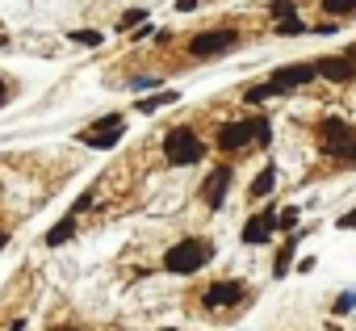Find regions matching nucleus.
<instances>
[{"label":"nucleus","instance_id":"obj_1","mask_svg":"<svg viewBox=\"0 0 356 331\" xmlns=\"http://www.w3.org/2000/svg\"><path fill=\"white\" fill-rule=\"evenodd\" d=\"M210 260H214V248H210L206 239H181V243H172V248H168L163 268L176 273V277H189V273L206 268Z\"/></svg>","mask_w":356,"mask_h":331},{"label":"nucleus","instance_id":"obj_2","mask_svg":"<svg viewBox=\"0 0 356 331\" xmlns=\"http://www.w3.org/2000/svg\"><path fill=\"white\" fill-rule=\"evenodd\" d=\"M163 155H168L172 168H189V163H202L206 159V143L189 126H172L163 134Z\"/></svg>","mask_w":356,"mask_h":331},{"label":"nucleus","instance_id":"obj_3","mask_svg":"<svg viewBox=\"0 0 356 331\" xmlns=\"http://www.w3.org/2000/svg\"><path fill=\"white\" fill-rule=\"evenodd\" d=\"M239 47V34L235 30H202L189 38V55L193 59H214V55H227Z\"/></svg>","mask_w":356,"mask_h":331},{"label":"nucleus","instance_id":"obj_4","mask_svg":"<svg viewBox=\"0 0 356 331\" xmlns=\"http://www.w3.org/2000/svg\"><path fill=\"white\" fill-rule=\"evenodd\" d=\"M122 134H126V118H122V113H109V118L92 122L88 130H80V143H84V147H101V151H109V147L122 143Z\"/></svg>","mask_w":356,"mask_h":331},{"label":"nucleus","instance_id":"obj_5","mask_svg":"<svg viewBox=\"0 0 356 331\" xmlns=\"http://www.w3.org/2000/svg\"><path fill=\"white\" fill-rule=\"evenodd\" d=\"M352 143H356V130H352L343 118H327V122L318 126V147H323L327 155H339V159H343Z\"/></svg>","mask_w":356,"mask_h":331},{"label":"nucleus","instance_id":"obj_6","mask_svg":"<svg viewBox=\"0 0 356 331\" xmlns=\"http://www.w3.org/2000/svg\"><path fill=\"white\" fill-rule=\"evenodd\" d=\"M260 118H243V122H222L218 126V147L222 151H243L248 143H256Z\"/></svg>","mask_w":356,"mask_h":331},{"label":"nucleus","instance_id":"obj_7","mask_svg":"<svg viewBox=\"0 0 356 331\" xmlns=\"http://www.w3.org/2000/svg\"><path fill=\"white\" fill-rule=\"evenodd\" d=\"M231 181H235V163H218V168L202 181V197H206V206H210V210H218V206L227 202Z\"/></svg>","mask_w":356,"mask_h":331},{"label":"nucleus","instance_id":"obj_8","mask_svg":"<svg viewBox=\"0 0 356 331\" xmlns=\"http://www.w3.org/2000/svg\"><path fill=\"white\" fill-rule=\"evenodd\" d=\"M277 235V210L268 206V210H260V214H252L248 223H243V243L248 248H260V243H268Z\"/></svg>","mask_w":356,"mask_h":331},{"label":"nucleus","instance_id":"obj_9","mask_svg":"<svg viewBox=\"0 0 356 331\" xmlns=\"http://www.w3.org/2000/svg\"><path fill=\"white\" fill-rule=\"evenodd\" d=\"M314 76H323L331 84H348V80H356V63L348 55H323V59H314Z\"/></svg>","mask_w":356,"mask_h":331},{"label":"nucleus","instance_id":"obj_10","mask_svg":"<svg viewBox=\"0 0 356 331\" xmlns=\"http://www.w3.org/2000/svg\"><path fill=\"white\" fill-rule=\"evenodd\" d=\"M310 80H314V59H310V63H289V67H277V72L268 76V84H273L277 92L302 88V84H310Z\"/></svg>","mask_w":356,"mask_h":331},{"label":"nucleus","instance_id":"obj_11","mask_svg":"<svg viewBox=\"0 0 356 331\" xmlns=\"http://www.w3.org/2000/svg\"><path fill=\"white\" fill-rule=\"evenodd\" d=\"M243 281H214L206 293H202V302L210 306V310H227V306H239L243 302Z\"/></svg>","mask_w":356,"mask_h":331},{"label":"nucleus","instance_id":"obj_12","mask_svg":"<svg viewBox=\"0 0 356 331\" xmlns=\"http://www.w3.org/2000/svg\"><path fill=\"white\" fill-rule=\"evenodd\" d=\"M273 189H277V168L268 163V168H260V177L248 185V197H252V202H260V197H268Z\"/></svg>","mask_w":356,"mask_h":331},{"label":"nucleus","instance_id":"obj_13","mask_svg":"<svg viewBox=\"0 0 356 331\" xmlns=\"http://www.w3.org/2000/svg\"><path fill=\"white\" fill-rule=\"evenodd\" d=\"M172 101H181V92H176V88H159L155 97H143V101H138V113H155V109H163V105H172Z\"/></svg>","mask_w":356,"mask_h":331},{"label":"nucleus","instance_id":"obj_14","mask_svg":"<svg viewBox=\"0 0 356 331\" xmlns=\"http://www.w3.org/2000/svg\"><path fill=\"white\" fill-rule=\"evenodd\" d=\"M72 235H76V218L67 214V218H59V223L47 231V248H59V243H67Z\"/></svg>","mask_w":356,"mask_h":331},{"label":"nucleus","instance_id":"obj_15","mask_svg":"<svg viewBox=\"0 0 356 331\" xmlns=\"http://www.w3.org/2000/svg\"><path fill=\"white\" fill-rule=\"evenodd\" d=\"M273 97H281V92H277L268 80H264V84H252V88L243 92V101H248V105H264V101H273Z\"/></svg>","mask_w":356,"mask_h":331},{"label":"nucleus","instance_id":"obj_16","mask_svg":"<svg viewBox=\"0 0 356 331\" xmlns=\"http://www.w3.org/2000/svg\"><path fill=\"white\" fill-rule=\"evenodd\" d=\"M293 248H298V239H289V243H281V248H277V264H273V277H285V273H289V264H293Z\"/></svg>","mask_w":356,"mask_h":331},{"label":"nucleus","instance_id":"obj_17","mask_svg":"<svg viewBox=\"0 0 356 331\" xmlns=\"http://www.w3.org/2000/svg\"><path fill=\"white\" fill-rule=\"evenodd\" d=\"M323 13L327 17H348V13H356V0H323Z\"/></svg>","mask_w":356,"mask_h":331},{"label":"nucleus","instance_id":"obj_18","mask_svg":"<svg viewBox=\"0 0 356 331\" xmlns=\"http://www.w3.org/2000/svg\"><path fill=\"white\" fill-rule=\"evenodd\" d=\"M277 34L281 38H298V34H306V22L302 17H285V22H277Z\"/></svg>","mask_w":356,"mask_h":331},{"label":"nucleus","instance_id":"obj_19","mask_svg":"<svg viewBox=\"0 0 356 331\" xmlns=\"http://www.w3.org/2000/svg\"><path fill=\"white\" fill-rule=\"evenodd\" d=\"M67 38L80 47H101V30H67Z\"/></svg>","mask_w":356,"mask_h":331},{"label":"nucleus","instance_id":"obj_20","mask_svg":"<svg viewBox=\"0 0 356 331\" xmlns=\"http://www.w3.org/2000/svg\"><path fill=\"white\" fill-rule=\"evenodd\" d=\"M298 218H302V214H298L293 206H285V210L277 214V231H293V227H298Z\"/></svg>","mask_w":356,"mask_h":331},{"label":"nucleus","instance_id":"obj_21","mask_svg":"<svg viewBox=\"0 0 356 331\" xmlns=\"http://www.w3.org/2000/svg\"><path fill=\"white\" fill-rule=\"evenodd\" d=\"M293 9H298V5H293V0H273V5H268V13H273L277 22H285V17H293Z\"/></svg>","mask_w":356,"mask_h":331},{"label":"nucleus","instance_id":"obj_22","mask_svg":"<svg viewBox=\"0 0 356 331\" xmlns=\"http://www.w3.org/2000/svg\"><path fill=\"white\" fill-rule=\"evenodd\" d=\"M143 22H147V13H143V9H130V13L122 17V26H118V30H130V34H134V26H143Z\"/></svg>","mask_w":356,"mask_h":331},{"label":"nucleus","instance_id":"obj_23","mask_svg":"<svg viewBox=\"0 0 356 331\" xmlns=\"http://www.w3.org/2000/svg\"><path fill=\"white\" fill-rule=\"evenodd\" d=\"M256 143H260V147H268V143H273V122H268V118H260V130H256Z\"/></svg>","mask_w":356,"mask_h":331},{"label":"nucleus","instance_id":"obj_24","mask_svg":"<svg viewBox=\"0 0 356 331\" xmlns=\"http://www.w3.org/2000/svg\"><path fill=\"white\" fill-rule=\"evenodd\" d=\"M335 227H339V231H356V206H352L343 218H335Z\"/></svg>","mask_w":356,"mask_h":331},{"label":"nucleus","instance_id":"obj_25","mask_svg":"<svg viewBox=\"0 0 356 331\" xmlns=\"http://www.w3.org/2000/svg\"><path fill=\"white\" fill-rule=\"evenodd\" d=\"M356 306V293H339V302H335V314H343V310H352Z\"/></svg>","mask_w":356,"mask_h":331},{"label":"nucleus","instance_id":"obj_26","mask_svg":"<svg viewBox=\"0 0 356 331\" xmlns=\"http://www.w3.org/2000/svg\"><path fill=\"white\" fill-rule=\"evenodd\" d=\"M88 206H92V193H84V197H80V202H76V210H72V218H76V214H80V210H88Z\"/></svg>","mask_w":356,"mask_h":331},{"label":"nucleus","instance_id":"obj_27","mask_svg":"<svg viewBox=\"0 0 356 331\" xmlns=\"http://www.w3.org/2000/svg\"><path fill=\"white\" fill-rule=\"evenodd\" d=\"M176 9H181V13H193V9H197V0H176Z\"/></svg>","mask_w":356,"mask_h":331},{"label":"nucleus","instance_id":"obj_28","mask_svg":"<svg viewBox=\"0 0 356 331\" xmlns=\"http://www.w3.org/2000/svg\"><path fill=\"white\" fill-rule=\"evenodd\" d=\"M5 101H9V84L0 80V109H5Z\"/></svg>","mask_w":356,"mask_h":331},{"label":"nucleus","instance_id":"obj_29","mask_svg":"<svg viewBox=\"0 0 356 331\" xmlns=\"http://www.w3.org/2000/svg\"><path fill=\"white\" fill-rule=\"evenodd\" d=\"M343 159H352V163H356V143H352V147H348V155H343Z\"/></svg>","mask_w":356,"mask_h":331},{"label":"nucleus","instance_id":"obj_30","mask_svg":"<svg viewBox=\"0 0 356 331\" xmlns=\"http://www.w3.org/2000/svg\"><path fill=\"white\" fill-rule=\"evenodd\" d=\"M5 243H9V231H0V248H5Z\"/></svg>","mask_w":356,"mask_h":331},{"label":"nucleus","instance_id":"obj_31","mask_svg":"<svg viewBox=\"0 0 356 331\" xmlns=\"http://www.w3.org/2000/svg\"><path fill=\"white\" fill-rule=\"evenodd\" d=\"M59 331H80V327H59Z\"/></svg>","mask_w":356,"mask_h":331}]
</instances>
